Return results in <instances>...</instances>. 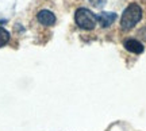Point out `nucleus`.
Instances as JSON below:
<instances>
[{"label": "nucleus", "instance_id": "3", "mask_svg": "<svg viewBox=\"0 0 146 131\" xmlns=\"http://www.w3.org/2000/svg\"><path fill=\"white\" fill-rule=\"evenodd\" d=\"M116 18H118L116 14L104 11V12H100V14L96 15V22H98L102 27H110L115 21H116Z\"/></svg>", "mask_w": 146, "mask_h": 131}, {"label": "nucleus", "instance_id": "4", "mask_svg": "<svg viewBox=\"0 0 146 131\" xmlns=\"http://www.w3.org/2000/svg\"><path fill=\"white\" fill-rule=\"evenodd\" d=\"M36 18H38L39 23L43 24V26H53L56 23V16H54V14H53L52 11H49V10L39 11Z\"/></svg>", "mask_w": 146, "mask_h": 131}, {"label": "nucleus", "instance_id": "5", "mask_svg": "<svg viewBox=\"0 0 146 131\" xmlns=\"http://www.w3.org/2000/svg\"><path fill=\"white\" fill-rule=\"evenodd\" d=\"M123 46H125L126 50H129L130 53H134V54H141L145 50L143 45L137 39H127V41H125Z\"/></svg>", "mask_w": 146, "mask_h": 131}, {"label": "nucleus", "instance_id": "2", "mask_svg": "<svg viewBox=\"0 0 146 131\" xmlns=\"http://www.w3.org/2000/svg\"><path fill=\"white\" fill-rule=\"evenodd\" d=\"M74 22L83 30H94L96 26V15L88 8H78L74 14Z\"/></svg>", "mask_w": 146, "mask_h": 131}, {"label": "nucleus", "instance_id": "6", "mask_svg": "<svg viewBox=\"0 0 146 131\" xmlns=\"http://www.w3.org/2000/svg\"><path fill=\"white\" fill-rule=\"evenodd\" d=\"M8 41H10V32L7 31L5 28L0 27V47L5 46L8 43Z\"/></svg>", "mask_w": 146, "mask_h": 131}, {"label": "nucleus", "instance_id": "7", "mask_svg": "<svg viewBox=\"0 0 146 131\" xmlns=\"http://www.w3.org/2000/svg\"><path fill=\"white\" fill-rule=\"evenodd\" d=\"M89 1H91V4L94 5V7L100 8V7H103V5L106 4V1H107V0H89Z\"/></svg>", "mask_w": 146, "mask_h": 131}, {"label": "nucleus", "instance_id": "1", "mask_svg": "<svg viewBox=\"0 0 146 131\" xmlns=\"http://www.w3.org/2000/svg\"><path fill=\"white\" fill-rule=\"evenodd\" d=\"M142 18V8L137 3H131L122 14L120 27L123 30H131Z\"/></svg>", "mask_w": 146, "mask_h": 131}]
</instances>
